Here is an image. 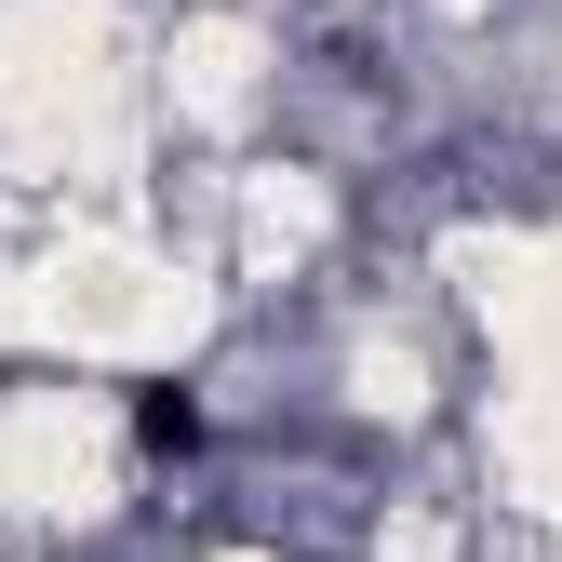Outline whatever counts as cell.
I'll use <instances>...</instances> for the list:
<instances>
[{"mask_svg":"<svg viewBox=\"0 0 562 562\" xmlns=\"http://www.w3.org/2000/svg\"><path fill=\"white\" fill-rule=\"evenodd\" d=\"M134 442H148V456H188L201 442V402L188 389H134Z\"/></svg>","mask_w":562,"mask_h":562,"instance_id":"6da1fadb","label":"cell"}]
</instances>
